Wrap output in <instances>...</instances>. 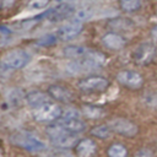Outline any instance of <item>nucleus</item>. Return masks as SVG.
I'll return each instance as SVG.
<instances>
[{"label": "nucleus", "mask_w": 157, "mask_h": 157, "mask_svg": "<svg viewBox=\"0 0 157 157\" xmlns=\"http://www.w3.org/2000/svg\"><path fill=\"white\" fill-rule=\"evenodd\" d=\"M55 157H74V156L70 153H60V155H56Z\"/></svg>", "instance_id": "obj_23"}, {"label": "nucleus", "mask_w": 157, "mask_h": 157, "mask_svg": "<svg viewBox=\"0 0 157 157\" xmlns=\"http://www.w3.org/2000/svg\"><path fill=\"white\" fill-rule=\"evenodd\" d=\"M109 157H128V150L121 144H113L108 148Z\"/></svg>", "instance_id": "obj_18"}, {"label": "nucleus", "mask_w": 157, "mask_h": 157, "mask_svg": "<svg viewBox=\"0 0 157 157\" xmlns=\"http://www.w3.org/2000/svg\"><path fill=\"white\" fill-rule=\"evenodd\" d=\"M26 101L28 104H31L32 107H38L43 103H47L48 102V97L45 93L40 92V91H32L29 93L26 94Z\"/></svg>", "instance_id": "obj_15"}, {"label": "nucleus", "mask_w": 157, "mask_h": 157, "mask_svg": "<svg viewBox=\"0 0 157 157\" xmlns=\"http://www.w3.org/2000/svg\"><path fill=\"white\" fill-rule=\"evenodd\" d=\"M82 29V22L81 20H71L69 22H66L65 25H63L56 34L59 38L64 39V40H67V39H71L74 38L75 36H77Z\"/></svg>", "instance_id": "obj_9"}, {"label": "nucleus", "mask_w": 157, "mask_h": 157, "mask_svg": "<svg viewBox=\"0 0 157 157\" xmlns=\"http://www.w3.org/2000/svg\"><path fill=\"white\" fill-rule=\"evenodd\" d=\"M82 112L87 118H91V119H98L104 114L103 108L98 105H90V104H85L82 107Z\"/></svg>", "instance_id": "obj_17"}, {"label": "nucleus", "mask_w": 157, "mask_h": 157, "mask_svg": "<svg viewBox=\"0 0 157 157\" xmlns=\"http://www.w3.org/2000/svg\"><path fill=\"white\" fill-rule=\"evenodd\" d=\"M110 130H113L123 136H126V137H132L137 134V126L132 121L124 119V118L113 119L110 121Z\"/></svg>", "instance_id": "obj_8"}, {"label": "nucleus", "mask_w": 157, "mask_h": 157, "mask_svg": "<svg viewBox=\"0 0 157 157\" xmlns=\"http://www.w3.org/2000/svg\"><path fill=\"white\" fill-rule=\"evenodd\" d=\"M29 61V55L22 49H13L7 52L2 58V64L7 69H21Z\"/></svg>", "instance_id": "obj_4"}, {"label": "nucleus", "mask_w": 157, "mask_h": 157, "mask_svg": "<svg viewBox=\"0 0 157 157\" xmlns=\"http://www.w3.org/2000/svg\"><path fill=\"white\" fill-rule=\"evenodd\" d=\"M97 152V146L91 139H82L76 144L77 157H93Z\"/></svg>", "instance_id": "obj_12"}, {"label": "nucleus", "mask_w": 157, "mask_h": 157, "mask_svg": "<svg viewBox=\"0 0 157 157\" xmlns=\"http://www.w3.org/2000/svg\"><path fill=\"white\" fill-rule=\"evenodd\" d=\"M134 157H152V152L147 148H141L135 153Z\"/></svg>", "instance_id": "obj_22"}, {"label": "nucleus", "mask_w": 157, "mask_h": 157, "mask_svg": "<svg viewBox=\"0 0 157 157\" xmlns=\"http://www.w3.org/2000/svg\"><path fill=\"white\" fill-rule=\"evenodd\" d=\"M59 1H67V0H59Z\"/></svg>", "instance_id": "obj_24"}, {"label": "nucleus", "mask_w": 157, "mask_h": 157, "mask_svg": "<svg viewBox=\"0 0 157 157\" xmlns=\"http://www.w3.org/2000/svg\"><path fill=\"white\" fill-rule=\"evenodd\" d=\"M91 134L99 137V139H105L110 134V128L107 126V125H98V126H96L91 130Z\"/></svg>", "instance_id": "obj_20"}, {"label": "nucleus", "mask_w": 157, "mask_h": 157, "mask_svg": "<svg viewBox=\"0 0 157 157\" xmlns=\"http://www.w3.org/2000/svg\"><path fill=\"white\" fill-rule=\"evenodd\" d=\"M58 125L71 134H77L86 129L85 123L80 118H61L58 121Z\"/></svg>", "instance_id": "obj_10"}, {"label": "nucleus", "mask_w": 157, "mask_h": 157, "mask_svg": "<svg viewBox=\"0 0 157 157\" xmlns=\"http://www.w3.org/2000/svg\"><path fill=\"white\" fill-rule=\"evenodd\" d=\"M11 141L15 145H17L25 150L32 151V152H39V151H43L45 148V145L40 140H38L37 137H34L33 135L27 134V132L15 134L11 137Z\"/></svg>", "instance_id": "obj_3"}, {"label": "nucleus", "mask_w": 157, "mask_h": 157, "mask_svg": "<svg viewBox=\"0 0 157 157\" xmlns=\"http://www.w3.org/2000/svg\"><path fill=\"white\" fill-rule=\"evenodd\" d=\"M48 4H49V0H31L28 6L32 10H40V9H44Z\"/></svg>", "instance_id": "obj_21"}, {"label": "nucleus", "mask_w": 157, "mask_h": 157, "mask_svg": "<svg viewBox=\"0 0 157 157\" xmlns=\"http://www.w3.org/2000/svg\"><path fill=\"white\" fill-rule=\"evenodd\" d=\"M141 6V0H120V7L125 11H136Z\"/></svg>", "instance_id": "obj_19"}, {"label": "nucleus", "mask_w": 157, "mask_h": 157, "mask_svg": "<svg viewBox=\"0 0 157 157\" xmlns=\"http://www.w3.org/2000/svg\"><path fill=\"white\" fill-rule=\"evenodd\" d=\"M47 134H48V136L50 137V140L55 145H58L60 147H64V148L71 147L74 145L76 146V144L78 142L77 137L75 136V134H71V132L64 130L58 124L48 126L47 128Z\"/></svg>", "instance_id": "obj_1"}, {"label": "nucleus", "mask_w": 157, "mask_h": 157, "mask_svg": "<svg viewBox=\"0 0 157 157\" xmlns=\"http://www.w3.org/2000/svg\"><path fill=\"white\" fill-rule=\"evenodd\" d=\"M48 94L59 101V102H63V103H69L74 99V96L72 93L64 86H59V85H52L49 88H48Z\"/></svg>", "instance_id": "obj_11"}, {"label": "nucleus", "mask_w": 157, "mask_h": 157, "mask_svg": "<svg viewBox=\"0 0 157 157\" xmlns=\"http://www.w3.org/2000/svg\"><path fill=\"white\" fill-rule=\"evenodd\" d=\"M109 86V81L101 76L83 77L77 82V87L83 92H102Z\"/></svg>", "instance_id": "obj_6"}, {"label": "nucleus", "mask_w": 157, "mask_h": 157, "mask_svg": "<svg viewBox=\"0 0 157 157\" xmlns=\"http://www.w3.org/2000/svg\"><path fill=\"white\" fill-rule=\"evenodd\" d=\"M103 43L110 48V49H121L125 44H126V40L124 37L117 34V33H113V32H109V33H105L102 38Z\"/></svg>", "instance_id": "obj_13"}, {"label": "nucleus", "mask_w": 157, "mask_h": 157, "mask_svg": "<svg viewBox=\"0 0 157 157\" xmlns=\"http://www.w3.org/2000/svg\"><path fill=\"white\" fill-rule=\"evenodd\" d=\"M63 110L58 104L47 102L33 109V118L38 121H54L60 119Z\"/></svg>", "instance_id": "obj_2"}, {"label": "nucleus", "mask_w": 157, "mask_h": 157, "mask_svg": "<svg viewBox=\"0 0 157 157\" xmlns=\"http://www.w3.org/2000/svg\"><path fill=\"white\" fill-rule=\"evenodd\" d=\"M156 54V47L152 42H144L140 43L135 50L132 52V59L140 65L150 64Z\"/></svg>", "instance_id": "obj_5"}, {"label": "nucleus", "mask_w": 157, "mask_h": 157, "mask_svg": "<svg viewBox=\"0 0 157 157\" xmlns=\"http://www.w3.org/2000/svg\"><path fill=\"white\" fill-rule=\"evenodd\" d=\"M117 80L123 86H126L128 88L139 90L144 85V77L141 74L134 70H123L117 75Z\"/></svg>", "instance_id": "obj_7"}, {"label": "nucleus", "mask_w": 157, "mask_h": 157, "mask_svg": "<svg viewBox=\"0 0 157 157\" xmlns=\"http://www.w3.org/2000/svg\"><path fill=\"white\" fill-rule=\"evenodd\" d=\"M88 49H86L85 47H80V45H69L66 48H64L63 53L65 56L67 58H74V59H82L86 56Z\"/></svg>", "instance_id": "obj_16"}, {"label": "nucleus", "mask_w": 157, "mask_h": 157, "mask_svg": "<svg viewBox=\"0 0 157 157\" xmlns=\"http://www.w3.org/2000/svg\"><path fill=\"white\" fill-rule=\"evenodd\" d=\"M74 11L72 6H70L69 4H64V5H60L55 9H53L52 11H49V15H48V18L49 21L54 22V21H60L63 20L64 17L69 16L71 12Z\"/></svg>", "instance_id": "obj_14"}]
</instances>
